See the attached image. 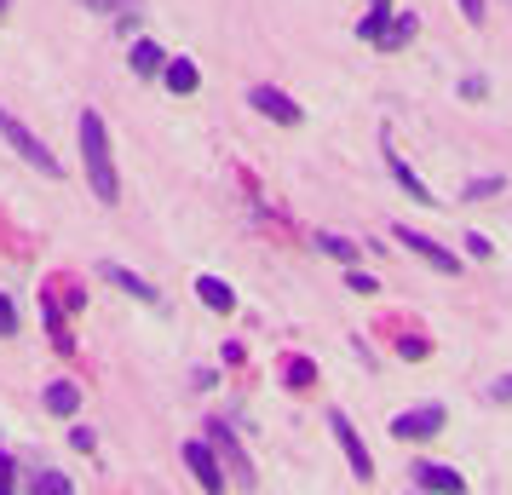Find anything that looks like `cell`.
I'll return each instance as SVG.
<instances>
[{
  "instance_id": "obj_1",
  "label": "cell",
  "mask_w": 512,
  "mask_h": 495,
  "mask_svg": "<svg viewBox=\"0 0 512 495\" xmlns=\"http://www.w3.org/2000/svg\"><path fill=\"white\" fill-rule=\"evenodd\" d=\"M81 162H87V179H93V196L104 208L121 202V179H116V162H110V133L93 110H81Z\"/></svg>"
},
{
  "instance_id": "obj_2",
  "label": "cell",
  "mask_w": 512,
  "mask_h": 495,
  "mask_svg": "<svg viewBox=\"0 0 512 495\" xmlns=\"http://www.w3.org/2000/svg\"><path fill=\"white\" fill-rule=\"evenodd\" d=\"M0 133L12 139V150H18V156H24L29 167H41L47 179H58V156H52L47 144L35 139V133H29V127H24V121H18V116H6V110H0Z\"/></svg>"
},
{
  "instance_id": "obj_3",
  "label": "cell",
  "mask_w": 512,
  "mask_h": 495,
  "mask_svg": "<svg viewBox=\"0 0 512 495\" xmlns=\"http://www.w3.org/2000/svg\"><path fill=\"white\" fill-rule=\"evenodd\" d=\"M328 426H334V438H340V449H346L351 478H363V484H369V478H374V461H369V449H363V438H357V426H351L346 415H340V409L328 415Z\"/></svg>"
},
{
  "instance_id": "obj_4",
  "label": "cell",
  "mask_w": 512,
  "mask_h": 495,
  "mask_svg": "<svg viewBox=\"0 0 512 495\" xmlns=\"http://www.w3.org/2000/svg\"><path fill=\"white\" fill-rule=\"evenodd\" d=\"M432 432H443V409L438 403H426V409H403L392 421V438H432Z\"/></svg>"
},
{
  "instance_id": "obj_5",
  "label": "cell",
  "mask_w": 512,
  "mask_h": 495,
  "mask_svg": "<svg viewBox=\"0 0 512 495\" xmlns=\"http://www.w3.org/2000/svg\"><path fill=\"white\" fill-rule=\"evenodd\" d=\"M248 104H254L259 116L282 121V127H294V121H300V104H294L288 93H277V87H254V93H248Z\"/></svg>"
},
{
  "instance_id": "obj_6",
  "label": "cell",
  "mask_w": 512,
  "mask_h": 495,
  "mask_svg": "<svg viewBox=\"0 0 512 495\" xmlns=\"http://www.w3.org/2000/svg\"><path fill=\"white\" fill-rule=\"evenodd\" d=\"M397 242H403V248H409V254H420V260H432V265H438V271H461V260H455V254H449V248H438V242H432V236L409 231V225H397Z\"/></svg>"
},
{
  "instance_id": "obj_7",
  "label": "cell",
  "mask_w": 512,
  "mask_h": 495,
  "mask_svg": "<svg viewBox=\"0 0 512 495\" xmlns=\"http://www.w3.org/2000/svg\"><path fill=\"white\" fill-rule=\"evenodd\" d=\"M185 467L196 472V484H202V490H225V472H219V461H213L208 444H185Z\"/></svg>"
},
{
  "instance_id": "obj_8",
  "label": "cell",
  "mask_w": 512,
  "mask_h": 495,
  "mask_svg": "<svg viewBox=\"0 0 512 495\" xmlns=\"http://www.w3.org/2000/svg\"><path fill=\"white\" fill-rule=\"evenodd\" d=\"M415 490H443V495H461L466 478L455 467H432V461H420L415 467Z\"/></svg>"
},
{
  "instance_id": "obj_9",
  "label": "cell",
  "mask_w": 512,
  "mask_h": 495,
  "mask_svg": "<svg viewBox=\"0 0 512 495\" xmlns=\"http://www.w3.org/2000/svg\"><path fill=\"white\" fill-rule=\"evenodd\" d=\"M162 75H167V87H173V93H196V87H202V75H196V64H190V58L162 64Z\"/></svg>"
},
{
  "instance_id": "obj_10",
  "label": "cell",
  "mask_w": 512,
  "mask_h": 495,
  "mask_svg": "<svg viewBox=\"0 0 512 495\" xmlns=\"http://www.w3.org/2000/svg\"><path fill=\"white\" fill-rule=\"evenodd\" d=\"M98 277H110V283H121L127 294H139V300H150V306H156V288L144 283V277H133V271H121V265H98Z\"/></svg>"
},
{
  "instance_id": "obj_11",
  "label": "cell",
  "mask_w": 512,
  "mask_h": 495,
  "mask_svg": "<svg viewBox=\"0 0 512 495\" xmlns=\"http://www.w3.org/2000/svg\"><path fill=\"white\" fill-rule=\"evenodd\" d=\"M75 403H81V386H70V380H52L47 386V409L52 415H75Z\"/></svg>"
},
{
  "instance_id": "obj_12",
  "label": "cell",
  "mask_w": 512,
  "mask_h": 495,
  "mask_svg": "<svg viewBox=\"0 0 512 495\" xmlns=\"http://www.w3.org/2000/svg\"><path fill=\"white\" fill-rule=\"evenodd\" d=\"M196 294H202V306H213V311H231L236 306V294L219 283V277H202V283H196Z\"/></svg>"
},
{
  "instance_id": "obj_13",
  "label": "cell",
  "mask_w": 512,
  "mask_h": 495,
  "mask_svg": "<svg viewBox=\"0 0 512 495\" xmlns=\"http://www.w3.org/2000/svg\"><path fill=\"white\" fill-rule=\"evenodd\" d=\"M162 64H167V58H162L156 41H139V47H133V70H139V75H156Z\"/></svg>"
},
{
  "instance_id": "obj_14",
  "label": "cell",
  "mask_w": 512,
  "mask_h": 495,
  "mask_svg": "<svg viewBox=\"0 0 512 495\" xmlns=\"http://www.w3.org/2000/svg\"><path fill=\"white\" fill-rule=\"evenodd\" d=\"M288 386H294V392L317 386V363H311V357H294V363H288Z\"/></svg>"
},
{
  "instance_id": "obj_15",
  "label": "cell",
  "mask_w": 512,
  "mask_h": 495,
  "mask_svg": "<svg viewBox=\"0 0 512 495\" xmlns=\"http://www.w3.org/2000/svg\"><path fill=\"white\" fill-rule=\"evenodd\" d=\"M386 162H392V173H397V185L409 190V196H415V202H432V190L420 185V179H415V173H409V167H403V162H397V156H386Z\"/></svg>"
},
{
  "instance_id": "obj_16",
  "label": "cell",
  "mask_w": 512,
  "mask_h": 495,
  "mask_svg": "<svg viewBox=\"0 0 512 495\" xmlns=\"http://www.w3.org/2000/svg\"><path fill=\"white\" fill-rule=\"evenodd\" d=\"M317 248H323L328 260H340V265H351V260H357V248H351L346 236H317Z\"/></svg>"
},
{
  "instance_id": "obj_17",
  "label": "cell",
  "mask_w": 512,
  "mask_h": 495,
  "mask_svg": "<svg viewBox=\"0 0 512 495\" xmlns=\"http://www.w3.org/2000/svg\"><path fill=\"white\" fill-rule=\"evenodd\" d=\"M409 35H415V18H397L392 29H380V41H386V47H403Z\"/></svg>"
},
{
  "instance_id": "obj_18",
  "label": "cell",
  "mask_w": 512,
  "mask_h": 495,
  "mask_svg": "<svg viewBox=\"0 0 512 495\" xmlns=\"http://www.w3.org/2000/svg\"><path fill=\"white\" fill-rule=\"evenodd\" d=\"M41 495H70V478L64 472H41V484H35Z\"/></svg>"
},
{
  "instance_id": "obj_19",
  "label": "cell",
  "mask_w": 512,
  "mask_h": 495,
  "mask_svg": "<svg viewBox=\"0 0 512 495\" xmlns=\"http://www.w3.org/2000/svg\"><path fill=\"white\" fill-rule=\"evenodd\" d=\"M0 334H18V311H12L6 294H0Z\"/></svg>"
},
{
  "instance_id": "obj_20",
  "label": "cell",
  "mask_w": 512,
  "mask_h": 495,
  "mask_svg": "<svg viewBox=\"0 0 512 495\" xmlns=\"http://www.w3.org/2000/svg\"><path fill=\"white\" fill-rule=\"evenodd\" d=\"M466 254L472 260H489V236H466Z\"/></svg>"
},
{
  "instance_id": "obj_21",
  "label": "cell",
  "mask_w": 512,
  "mask_h": 495,
  "mask_svg": "<svg viewBox=\"0 0 512 495\" xmlns=\"http://www.w3.org/2000/svg\"><path fill=\"white\" fill-rule=\"evenodd\" d=\"M397 352L409 357V363H420V357H426V340H403V346H397Z\"/></svg>"
},
{
  "instance_id": "obj_22",
  "label": "cell",
  "mask_w": 512,
  "mask_h": 495,
  "mask_svg": "<svg viewBox=\"0 0 512 495\" xmlns=\"http://www.w3.org/2000/svg\"><path fill=\"white\" fill-rule=\"evenodd\" d=\"M461 12L472 18V24H478V18H484V0H461Z\"/></svg>"
},
{
  "instance_id": "obj_23",
  "label": "cell",
  "mask_w": 512,
  "mask_h": 495,
  "mask_svg": "<svg viewBox=\"0 0 512 495\" xmlns=\"http://www.w3.org/2000/svg\"><path fill=\"white\" fill-rule=\"evenodd\" d=\"M495 398H501V403H512V375H507V380H495Z\"/></svg>"
},
{
  "instance_id": "obj_24",
  "label": "cell",
  "mask_w": 512,
  "mask_h": 495,
  "mask_svg": "<svg viewBox=\"0 0 512 495\" xmlns=\"http://www.w3.org/2000/svg\"><path fill=\"white\" fill-rule=\"evenodd\" d=\"M0 490H12V461L0 455Z\"/></svg>"
},
{
  "instance_id": "obj_25",
  "label": "cell",
  "mask_w": 512,
  "mask_h": 495,
  "mask_svg": "<svg viewBox=\"0 0 512 495\" xmlns=\"http://www.w3.org/2000/svg\"><path fill=\"white\" fill-rule=\"evenodd\" d=\"M0 12H6V0H0Z\"/></svg>"
}]
</instances>
